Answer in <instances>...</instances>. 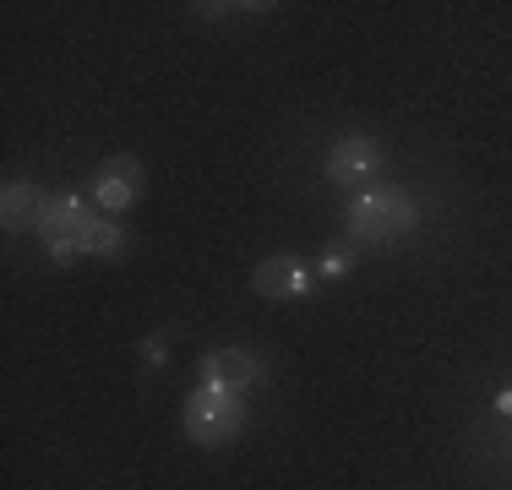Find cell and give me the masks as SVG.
Returning a JSON list of instances; mask_svg holds the SVG:
<instances>
[{
  "mask_svg": "<svg viewBox=\"0 0 512 490\" xmlns=\"http://www.w3.org/2000/svg\"><path fill=\"white\" fill-rule=\"evenodd\" d=\"M376 169H382V147L371 137H344L327 153V180H333V186H365Z\"/></svg>",
  "mask_w": 512,
  "mask_h": 490,
  "instance_id": "cell-3",
  "label": "cell"
},
{
  "mask_svg": "<svg viewBox=\"0 0 512 490\" xmlns=\"http://www.w3.org/2000/svg\"><path fill=\"white\" fill-rule=\"evenodd\" d=\"M137 196H142V164L137 158H109L93 180V202L109 207V213H126Z\"/></svg>",
  "mask_w": 512,
  "mask_h": 490,
  "instance_id": "cell-5",
  "label": "cell"
},
{
  "mask_svg": "<svg viewBox=\"0 0 512 490\" xmlns=\"http://www.w3.org/2000/svg\"><path fill=\"white\" fill-rule=\"evenodd\" d=\"M246 425V409H240L235 392H218V387H197L186 398V436L202 441V447H218V441L240 436Z\"/></svg>",
  "mask_w": 512,
  "mask_h": 490,
  "instance_id": "cell-2",
  "label": "cell"
},
{
  "mask_svg": "<svg viewBox=\"0 0 512 490\" xmlns=\"http://www.w3.org/2000/svg\"><path fill=\"white\" fill-rule=\"evenodd\" d=\"M322 273H327V278H344V273H349V256H344V251L322 256Z\"/></svg>",
  "mask_w": 512,
  "mask_h": 490,
  "instance_id": "cell-9",
  "label": "cell"
},
{
  "mask_svg": "<svg viewBox=\"0 0 512 490\" xmlns=\"http://www.w3.org/2000/svg\"><path fill=\"white\" fill-rule=\"evenodd\" d=\"M496 409H502V414H512V387H507V392H496Z\"/></svg>",
  "mask_w": 512,
  "mask_h": 490,
  "instance_id": "cell-11",
  "label": "cell"
},
{
  "mask_svg": "<svg viewBox=\"0 0 512 490\" xmlns=\"http://www.w3.org/2000/svg\"><path fill=\"white\" fill-rule=\"evenodd\" d=\"M142 354H148V365H164V343H158V338H148V349H142Z\"/></svg>",
  "mask_w": 512,
  "mask_h": 490,
  "instance_id": "cell-10",
  "label": "cell"
},
{
  "mask_svg": "<svg viewBox=\"0 0 512 490\" xmlns=\"http://www.w3.org/2000/svg\"><path fill=\"white\" fill-rule=\"evenodd\" d=\"M251 284H256V294H267V300H289V294L306 289V267H300L295 256H267L251 273Z\"/></svg>",
  "mask_w": 512,
  "mask_h": 490,
  "instance_id": "cell-6",
  "label": "cell"
},
{
  "mask_svg": "<svg viewBox=\"0 0 512 490\" xmlns=\"http://www.w3.org/2000/svg\"><path fill=\"white\" fill-rule=\"evenodd\" d=\"M39 207H44V196L33 191L28 180H6V202H0L6 229H33V224H39Z\"/></svg>",
  "mask_w": 512,
  "mask_h": 490,
  "instance_id": "cell-7",
  "label": "cell"
},
{
  "mask_svg": "<svg viewBox=\"0 0 512 490\" xmlns=\"http://www.w3.org/2000/svg\"><path fill=\"white\" fill-rule=\"evenodd\" d=\"M77 245H82V256H120V251H126V235H120L109 218H93V224L82 229Z\"/></svg>",
  "mask_w": 512,
  "mask_h": 490,
  "instance_id": "cell-8",
  "label": "cell"
},
{
  "mask_svg": "<svg viewBox=\"0 0 512 490\" xmlns=\"http://www.w3.org/2000/svg\"><path fill=\"white\" fill-rule=\"evenodd\" d=\"M349 229L360 240H404L414 229V202L398 186H382V191H365L349 202Z\"/></svg>",
  "mask_w": 512,
  "mask_h": 490,
  "instance_id": "cell-1",
  "label": "cell"
},
{
  "mask_svg": "<svg viewBox=\"0 0 512 490\" xmlns=\"http://www.w3.org/2000/svg\"><path fill=\"white\" fill-rule=\"evenodd\" d=\"M256 376H262V360L251 349H218L202 360V387H218V392H246Z\"/></svg>",
  "mask_w": 512,
  "mask_h": 490,
  "instance_id": "cell-4",
  "label": "cell"
}]
</instances>
